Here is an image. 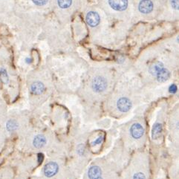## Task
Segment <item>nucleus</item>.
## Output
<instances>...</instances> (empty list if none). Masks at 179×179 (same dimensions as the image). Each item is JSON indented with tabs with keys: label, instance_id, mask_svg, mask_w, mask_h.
<instances>
[{
	"label": "nucleus",
	"instance_id": "f257e3e1",
	"mask_svg": "<svg viewBox=\"0 0 179 179\" xmlns=\"http://www.w3.org/2000/svg\"><path fill=\"white\" fill-rule=\"evenodd\" d=\"M92 86L95 92L101 93V92H104L106 88H107V82L105 78H102V77H97L92 81Z\"/></svg>",
	"mask_w": 179,
	"mask_h": 179
},
{
	"label": "nucleus",
	"instance_id": "f03ea898",
	"mask_svg": "<svg viewBox=\"0 0 179 179\" xmlns=\"http://www.w3.org/2000/svg\"><path fill=\"white\" fill-rule=\"evenodd\" d=\"M130 135L134 140H139L144 136V129L141 124L136 123L132 125L130 130Z\"/></svg>",
	"mask_w": 179,
	"mask_h": 179
},
{
	"label": "nucleus",
	"instance_id": "7ed1b4c3",
	"mask_svg": "<svg viewBox=\"0 0 179 179\" xmlns=\"http://www.w3.org/2000/svg\"><path fill=\"white\" fill-rule=\"evenodd\" d=\"M59 171V165L54 161H51L48 163L44 167L43 172L47 178H51L54 176Z\"/></svg>",
	"mask_w": 179,
	"mask_h": 179
},
{
	"label": "nucleus",
	"instance_id": "20e7f679",
	"mask_svg": "<svg viewBox=\"0 0 179 179\" xmlns=\"http://www.w3.org/2000/svg\"><path fill=\"white\" fill-rule=\"evenodd\" d=\"M117 107L121 112H127L132 107V103L127 97H120L117 103Z\"/></svg>",
	"mask_w": 179,
	"mask_h": 179
},
{
	"label": "nucleus",
	"instance_id": "39448f33",
	"mask_svg": "<svg viewBox=\"0 0 179 179\" xmlns=\"http://www.w3.org/2000/svg\"><path fill=\"white\" fill-rule=\"evenodd\" d=\"M109 4L114 10L123 11L128 6V0H109Z\"/></svg>",
	"mask_w": 179,
	"mask_h": 179
},
{
	"label": "nucleus",
	"instance_id": "423d86ee",
	"mask_svg": "<svg viewBox=\"0 0 179 179\" xmlns=\"http://www.w3.org/2000/svg\"><path fill=\"white\" fill-rule=\"evenodd\" d=\"M138 9H139L140 12L147 14L153 11V4L150 0H141L138 5Z\"/></svg>",
	"mask_w": 179,
	"mask_h": 179
},
{
	"label": "nucleus",
	"instance_id": "0eeeda50",
	"mask_svg": "<svg viewBox=\"0 0 179 179\" xmlns=\"http://www.w3.org/2000/svg\"><path fill=\"white\" fill-rule=\"evenodd\" d=\"M86 22L91 27L97 26L100 23V16L97 13L90 11L86 15Z\"/></svg>",
	"mask_w": 179,
	"mask_h": 179
},
{
	"label": "nucleus",
	"instance_id": "6e6552de",
	"mask_svg": "<svg viewBox=\"0 0 179 179\" xmlns=\"http://www.w3.org/2000/svg\"><path fill=\"white\" fill-rule=\"evenodd\" d=\"M102 169L98 166H92L88 171V177L89 179H97L101 177Z\"/></svg>",
	"mask_w": 179,
	"mask_h": 179
},
{
	"label": "nucleus",
	"instance_id": "1a4fd4ad",
	"mask_svg": "<svg viewBox=\"0 0 179 179\" xmlns=\"http://www.w3.org/2000/svg\"><path fill=\"white\" fill-rule=\"evenodd\" d=\"M31 91L34 95H41L45 91V86L41 82H35L31 86Z\"/></svg>",
	"mask_w": 179,
	"mask_h": 179
},
{
	"label": "nucleus",
	"instance_id": "9d476101",
	"mask_svg": "<svg viewBox=\"0 0 179 179\" xmlns=\"http://www.w3.org/2000/svg\"><path fill=\"white\" fill-rule=\"evenodd\" d=\"M46 138L44 135L42 134H38L34 138V140H33V144L36 148L37 149H40V148L43 147L46 144Z\"/></svg>",
	"mask_w": 179,
	"mask_h": 179
},
{
	"label": "nucleus",
	"instance_id": "9b49d317",
	"mask_svg": "<svg viewBox=\"0 0 179 179\" xmlns=\"http://www.w3.org/2000/svg\"><path fill=\"white\" fill-rule=\"evenodd\" d=\"M156 76L158 81L163 82L167 81V80L169 78V77H170V73H169V72L167 70V69L163 68L158 73Z\"/></svg>",
	"mask_w": 179,
	"mask_h": 179
},
{
	"label": "nucleus",
	"instance_id": "f8f14e48",
	"mask_svg": "<svg viewBox=\"0 0 179 179\" xmlns=\"http://www.w3.org/2000/svg\"><path fill=\"white\" fill-rule=\"evenodd\" d=\"M163 68V65L161 62H156L153 63L151 66L149 67V72L153 75H156L161 69Z\"/></svg>",
	"mask_w": 179,
	"mask_h": 179
},
{
	"label": "nucleus",
	"instance_id": "ddd939ff",
	"mask_svg": "<svg viewBox=\"0 0 179 179\" xmlns=\"http://www.w3.org/2000/svg\"><path fill=\"white\" fill-rule=\"evenodd\" d=\"M161 132H162V125L160 123H157L154 125L153 129V137L155 139L158 138L161 136Z\"/></svg>",
	"mask_w": 179,
	"mask_h": 179
},
{
	"label": "nucleus",
	"instance_id": "4468645a",
	"mask_svg": "<svg viewBox=\"0 0 179 179\" xmlns=\"http://www.w3.org/2000/svg\"><path fill=\"white\" fill-rule=\"evenodd\" d=\"M57 4L60 8H68L72 5V0H57Z\"/></svg>",
	"mask_w": 179,
	"mask_h": 179
},
{
	"label": "nucleus",
	"instance_id": "2eb2a0df",
	"mask_svg": "<svg viewBox=\"0 0 179 179\" xmlns=\"http://www.w3.org/2000/svg\"><path fill=\"white\" fill-rule=\"evenodd\" d=\"M0 79L4 83H7L8 82V76H7V72L5 69H1L0 71Z\"/></svg>",
	"mask_w": 179,
	"mask_h": 179
},
{
	"label": "nucleus",
	"instance_id": "dca6fc26",
	"mask_svg": "<svg viewBox=\"0 0 179 179\" xmlns=\"http://www.w3.org/2000/svg\"><path fill=\"white\" fill-rule=\"evenodd\" d=\"M17 126H18V125H17V123L15 120H9L7 124V130H10V131H13V130H16Z\"/></svg>",
	"mask_w": 179,
	"mask_h": 179
},
{
	"label": "nucleus",
	"instance_id": "f3484780",
	"mask_svg": "<svg viewBox=\"0 0 179 179\" xmlns=\"http://www.w3.org/2000/svg\"><path fill=\"white\" fill-rule=\"evenodd\" d=\"M132 179H147V177H146V175L144 172H139L134 173L133 177H132Z\"/></svg>",
	"mask_w": 179,
	"mask_h": 179
},
{
	"label": "nucleus",
	"instance_id": "a211bd4d",
	"mask_svg": "<svg viewBox=\"0 0 179 179\" xmlns=\"http://www.w3.org/2000/svg\"><path fill=\"white\" fill-rule=\"evenodd\" d=\"M32 1L33 2L35 5H38V6H42V5H45L49 0H32Z\"/></svg>",
	"mask_w": 179,
	"mask_h": 179
},
{
	"label": "nucleus",
	"instance_id": "6ab92c4d",
	"mask_svg": "<svg viewBox=\"0 0 179 179\" xmlns=\"http://www.w3.org/2000/svg\"><path fill=\"white\" fill-rule=\"evenodd\" d=\"M171 5L176 10L178 9V0H171Z\"/></svg>",
	"mask_w": 179,
	"mask_h": 179
},
{
	"label": "nucleus",
	"instance_id": "aec40b11",
	"mask_svg": "<svg viewBox=\"0 0 179 179\" xmlns=\"http://www.w3.org/2000/svg\"><path fill=\"white\" fill-rule=\"evenodd\" d=\"M103 137H99L97 140H95V141L93 142V146H96V145H98V144H101L102 142H103Z\"/></svg>",
	"mask_w": 179,
	"mask_h": 179
},
{
	"label": "nucleus",
	"instance_id": "412c9836",
	"mask_svg": "<svg viewBox=\"0 0 179 179\" xmlns=\"http://www.w3.org/2000/svg\"><path fill=\"white\" fill-rule=\"evenodd\" d=\"M177 91V86L176 85H172V86L169 87V92L171 93H176Z\"/></svg>",
	"mask_w": 179,
	"mask_h": 179
},
{
	"label": "nucleus",
	"instance_id": "4be33fe9",
	"mask_svg": "<svg viewBox=\"0 0 179 179\" xmlns=\"http://www.w3.org/2000/svg\"><path fill=\"white\" fill-rule=\"evenodd\" d=\"M97 179H104V178H101V177H100V178H98Z\"/></svg>",
	"mask_w": 179,
	"mask_h": 179
}]
</instances>
